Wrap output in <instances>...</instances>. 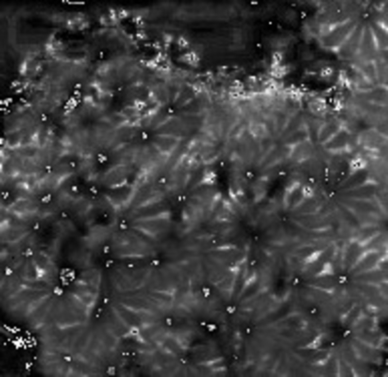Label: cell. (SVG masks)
I'll return each mask as SVG.
<instances>
[{
	"mask_svg": "<svg viewBox=\"0 0 388 377\" xmlns=\"http://www.w3.org/2000/svg\"><path fill=\"white\" fill-rule=\"evenodd\" d=\"M325 248H316L308 252L303 257V262L307 267H313L318 264L325 256Z\"/></svg>",
	"mask_w": 388,
	"mask_h": 377,
	"instance_id": "obj_1",
	"label": "cell"
},
{
	"mask_svg": "<svg viewBox=\"0 0 388 377\" xmlns=\"http://www.w3.org/2000/svg\"><path fill=\"white\" fill-rule=\"evenodd\" d=\"M336 274L335 264L329 259L324 260L319 265L315 271V276L319 279H328L332 277Z\"/></svg>",
	"mask_w": 388,
	"mask_h": 377,
	"instance_id": "obj_2",
	"label": "cell"
}]
</instances>
